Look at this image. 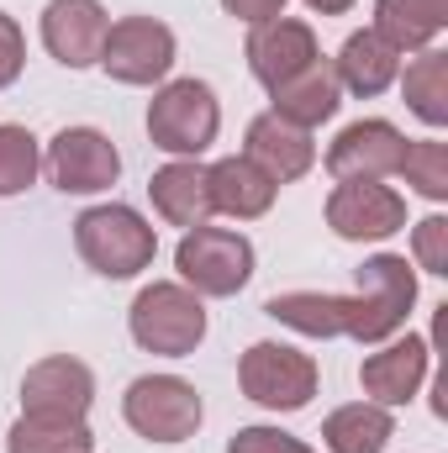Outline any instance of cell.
Here are the masks:
<instances>
[{
  "label": "cell",
  "mask_w": 448,
  "mask_h": 453,
  "mask_svg": "<svg viewBox=\"0 0 448 453\" xmlns=\"http://www.w3.org/2000/svg\"><path fill=\"white\" fill-rule=\"evenodd\" d=\"M127 333L143 353L190 358L206 342V301L180 280H153L137 290V301L127 311Z\"/></svg>",
  "instance_id": "cell-1"
},
{
  "label": "cell",
  "mask_w": 448,
  "mask_h": 453,
  "mask_svg": "<svg viewBox=\"0 0 448 453\" xmlns=\"http://www.w3.org/2000/svg\"><path fill=\"white\" fill-rule=\"evenodd\" d=\"M74 248L101 280H132L153 264L158 232L143 211L112 201V206H90V211L74 217Z\"/></svg>",
  "instance_id": "cell-2"
},
{
  "label": "cell",
  "mask_w": 448,
  "mask_h": 453,
  "mask_svg": "<svg viewBox=\"0 0 448 453\" xmlns=\"http://www.w3.org/2000/svg\"><path fill=\"white\" fill-rule=\"evenodd\" d=\"M222 132V106L206 80H169L148 101V142L169 158H201Z\"/></svg>",
  "instance_id": "cell-3"
},
{
  "label": "cell",
  "mask_w": 448,
  "mask_h": 453,
  "mask_svg": "<svg viewBox=\"0 0 448 453\" xmlns=\"http://www.w3.org/2000/svg\"><path fill=\"white\" fill-rule=\"evenodd\" d=\"M174 269L201 301H227L253 280V242L232 226H190L174 248Z\"/></svg>",
  "instance_id": "cell-4"
},
{
  "label": "cell",
  "mask_w": 448,
  "mask_h": 453,
  "mask_svg": "<svg viewBox=\"0 0 448 453\" xmlns=\"http://www.w3.org/2000/svg\"><path fill=\"white\" fill-rule=\"evenodd\" d=\"M317 358L290 348V342H253L243 358H237V385L253 406L264 411H306L312 395H317Z\"/></svg>",
  "instance_id": "cell-5"
},
{
  "label": "cell",
  "mask_w": 448,
  "mask_h": 453,
  "mask_svg": "<svg viewBox=\"0 0 448 453\" xmlns=\"http://www.w3.org/2000/svg\"><path fill=\"white\" fill-rule=\"evenodd\" d=\"M121 417L148 443H185L196 438L206 406H201V390L180 374H137L121 395Z\"/></svg>",
  "instance_id": "cell-6"
},
{
  "label": "cell",
  "mask_w": 448,
  "mask_h": 453,
  "mask_svg": "<svg viewBox=\"0 0 448 453\" xmlns=\"http://www.w3.org/2000/svg\"><path fill=\"white\" fill-rule=\"evenodd\" d=\"M353 301H359V333H353V342L375 348V342L396 338L406 327L412 306H417V269L406 264V253H375V258H364Z\"/></svg>",
  "instance_id": "cell-7"
},
{
  "label": "cell",
  "mask_w": 448,
  "mask_h": 453,
  "mask_svg": "<svg viewBox=\"0 0 448 453\" xmlns=\"http://www.w3.org/2000/svg\"><path fill=\"white\" fill-rule=\"evenodd\" d=\"M174 53H180V42H174V32L158 16H121V21H112L96 64L112 74L116 85H137L143 90V85H164L169 80Z\"/></svg>",
  "instance_id": "cell-8"
},
{
  "label": "cell",
  "mask_w": 448,
  "mask_h": 453,
  "mask_svg": "<svg viewBox=\"0 0 448 453\" xmlns=\"http://www.w3.org/2000/svg\"><path fill=\"white\" fill-rule=\"evenodd\" d=\"M42 169L64 196H101L121 180V153L101 127H64L48 142Z\"/></svg>",
  "instance_id": "cell-9"
},
{
  "label": "cell",
  "mask_w": 448,
  "mask_h": 453,
  "mask_svg": "<svg viewBox=\"0 0 448 453\" xmlns=\"http://www.w3.org/2000/svg\"><path fill=\"white\" fill-rule=\"evenodd\" d=\"M328 226L343 242H385L406 226V196L380 180H343L328 196Z\"/></svg>",
  "instance_id": "cell-10"
},
{
  "label": "cell",
  "mask_w": 448,
  "mask_h": 453,
  "mask_svg": "<svg viewBox=\"0 0 448 453\" xmlns=\"http://www.w3.org/2000/svg\"><path fill=\"white\" fill-rule=\"evenodd\" d=\"M428 374H433V348L417 333H406V338L396 333V338L375 342V353L359 364V385L375 406H412V395L428 385Z\"/></svg>",
  "instance_id": "cell-11"
},
{
  "label": "cell",
  "mask_w": 448,
  "mask_h": 453,
  "mask_svg": "<svg viewBox=\"0 0 448 453\" xmlns=\"http://www.w3.org/2000/svg\"><path fill=\"white\" fill-rule=\"evenodd\" d=\"M401 153H406V137L396 121L385 116H364V121H348L328 148V174L337 185L343 180H390L401 169Z\"/></svg>",
  "instance_id": "cell-12"
},
{
  "label": "cell",
  "mask_w": 448,
  "mask_h": 453,
  "mask_svg": "<svg viewBox=\"0 0 448 453\" xmlns=\"http://www.w3.org/2000/svg\"><path fill=\"white\" fill-rule=\"evenodd\" d=\"M243 58H248L253 80H259L264 90H274V85H285L290 74H301L312 58H322V48H317V32H312L306 21H296V16H274V21L248 27Z\"/></svg>",
  "instance_id": "cell-13"
},
{
  "label": "cell",
  "mask_w": 448,
  "mask_h": 453,
  "mask_svg": "<svg viewBox=\"0 0 448 453\" xmlns=\"http://www.w3.org/2000/svg\"><path fill=\"white\" fill-rule=\"evenodd\" d=\"M96 406V374L85 358L53 353L21 374V411L32 417H85Z\"/></svg>",
  "instance_id": "cell-14"
},
{
  "label": "cell",
  "mask_w": 448,
  "mask_h": 453,
  "mask_svg": "<svg viewBox=\"0 0 448 453\" xmlns=\"http://www.w3.org/2000/svg\"><path fill=\"white\" fill-rule=\"evenodd\" d=\"M106 32H112V16L101 0H48L42 5V48L64 69H90L101 58Z\"/></svg>",
  "instance_id": "cell-15"
},
{
  "label": "cell",
  "mask_w": 448,
  "mask_h": 453,
  "mask_svg": "<svg viewBox=\"0 0 448 453\" xmlns=\"http://www.w3.org/2000/svg\"><path fill=\"white\" fill-rule=\"evenodd\" d=\"M243 158L259 164L274 185H296L301 174H312V164H317V142H312L306 127H290V121H280L274 111H264V116L248 121Z\"/></svg>",
  "instance_id": "cell-16"
},
{
  "label": "cell",
  "mask_w": 448,
  "mask_h": 453,
  "mask_svg": "<svg viewBox=\"0 0 448 453\" xmlns=\"http://www.w3.org/2000/svg\"><path fill=\"white\" fill-rule=\"evenodd\" d=\"M264 317L301 338H353L359 333V301L353 296H328V290H285L264 301Z\"/></svg>",
  "instance_id": "cell-17"
},
{
  "label": "cell",
  "mask_w": 448,
  "mask_h": 453,
  "mask_svg": "<svg viewBox=\"0 0 448 453\" xmlns=\"http://www.w3.org/2000/svg\"><path fill=\"white\" fill-rule=\"evenodd\" d=\"M148 201H153V211L164 217L169 226H206L217 211H212V185H206V164H196V158H174V164H164V169H153V180H148Z\"/></svg>",
  "instance_id": "cell-18"
},
{
  "label": "cell",
  "mask_w": 448,
  "mask_h": 453,
  "mask_svg": "<svg viewBox=\"0 0 448 453\" xmlns=\"http://www.w3.org/2000/svg\"><path fill=\"white\" fill-rule=\"evenodd\" d=\"M269 111L280 116V121H290V127H322V121H333L337 106H343V85H337L333 74V58H312L301 74H290L285 85H274L269 90Z\"/></svg>",
  "instance_id": "cell-19"
},
{
  "label": "cell",
  "mask_w": 448,
  "mask_h": 453,
  "mask_svg": "<svg viewBox=\"0 0 448 453\" xmlns=\"http://www.w3.org/2000/svg\"><path fill=\"white\" fill-rule=\"evenodd\" d=\"M206 185H212V211H222L232 222H259V217H269V206H274V196H280V185H274L259 164H248L243 153L217 158V164L206 169Z\"/></svg>",
  "instance_id": "cell-20"
},
{
  "label": "cell",
  "mask_w": 448,
  "mask_h": 453,
  "mask_svg": "<svg viewBox=\"0 0 448 453\" xmlns=\"http://www.w3.org/2000/svg\"><path fill=\"white\" fill-rule=\"evenodd\" d=\"M333 74H337V85H343L348 96L375 101V96H385V90L396 85V74H401V53H396L380 32L364 27V32H348V42L337 48Z\"/></svg>",
  "instance_id": "cell-21"
},
{
  "label": "cell",
  "mask_w": 448,
  "mask_h": 453,
  "mask_svg": "<svg viewBox=\"0 0 448 453\" xmlns=\"http://www.w3.org/2000/svg\"><path fill=\"white\" fill-rule=\"evenodd\" d=\"M448 27V0H375V27L396 53H422L438 48Z\"/></svg>",
  "instance_id": "cell-22"
},
{
  "label": "cell",
  "mask_w": 448,
  "mask_h": 453,
  "mask_svg": "<svg viewBox=\"0 0 448 453\" xmlns=\"http://www.w3.org/2000/svg\"><path fill=\"white\" fill-rule=\"evenodd\" d=\"M390 438H396V417H390V406H375V401L337 406L322 422V449L328 453H385Z\"/></svg>",
  "instance_id": "cell-23"
},
{
  "label": "cell",
  "mask_w": 448,
  "mask_h": 453,
  "mask_svg": "<svg viewBox=\"0 0 448 453\" xmlns=\"http://www.w3.org/2000/svg\"><path fill=\"white\" fill-rule=\"evenodd\" d=\"M5 453H96L85 417H32L21 411L5 433Z\"/></svg>",
  "instance_id": "cell-24"
},
{
  "label": "cell",
  "mask_w": 448,
  "mask_h": 453,
  "mask_svg": "<svg viewBox=\"0 0 448 453\" xmlns=\"http://www.w3.org/2000/svg\"><path fill=\"white\" fill-rule=\"evenodd\" d=\"M401 80V96H406V111L428 127H448V53L444 48H422Z\"/></svg>",
  "instance_id": "cell-25"
},
{
  "label": "cell",
  "mask_w": 448,
  "mask_h": 453,
  "mask_svg": "<svg viewBox=\"0 0 448 453\" xmlns=\"http://www.w3.org/2000/svg\"><path fill=\"white\" fill-rule=\"evenodd\" d=\"M37 174H42V148H37V137H32L27 127L5 121V127H0V201L32 190Z\"/></svg>",
  "instance_id": "cell-26"
},
{
  "label": "cell",
  "mask_w": 448,
  "mask_h": 453,
  "mask_svg": "<svg viewBox=\"0 0 448 453\" xmlns=\"http://www.w3.org/2000/svg\"><path fill=\"white\" fill-rule=\"evenodd\" d=\"M396 174H401L422 201H448V142H438V137H417V142H406Z\"/></svg>",
  "instance_id": "cell-27"
},
{
  "label": "cell",
  "mask_w": 448,
  "mask_h": 453,
  "mask_svg": "<svg viewBox=\"0 0 448 453\" xmlns=\"http://www.w3.org/2000/svg\"><path fill=\"white\" fill-rule=\"evenodd\" d=\"M412 258L422 274H448V217H422L412 226Z\"/></svg>",
  "instance_id": "cell-28"
},
{
  "label": "cell",
  "mask_w": 448,
  "mask_h": 453,
  "mask_svg": "<svg viewBox=\"0 0 448 453\" xmlns=\"http://www.w3.org/2000/svg\"><path fill=\"white\" fill-rule=\"evenodd\" d=\"M227 453H317V449L290 438V433H280V427H237Z\"/></svg>",
  "instance_id": "cell-29"
},
{
  "label": "cell",
  "mask_w": 448,
  "mask_h": 453,
  "mask_svg": "<svg viewBox=\"0 0 448 453\" xmlns=\"http://www.w3.org/2000/svg\"><path fill=\"white\" fill-rule=\"evenodd\" d=\"M21 69H27V37H21L16 16L0 11V90H11L21 80Z\"/></svg>",
  "instance_id": "cell-30"
},
{
  "label": "cell",
  "mask_w": 448,
  "mask_h": 453,
  "mask_svg": "<svg viewBox=\"0 0 448 453\" xmlns=\"http://www.w3.org/2000/svg\"><path fill=\"white\" fill-rule=\"evenodd\" d=\"M285 5H290V0H222V11L232 21H243V27L274 21V16H285Z\"/></svg>",
  "instance_id": "cell-31"
},
{
  "label": "cell",
  "mask_w": 448,
  "mask_h": 453,
  "mask_svg": "<svg viewBox=\"0 0 448 453\" xmlns=\"http://www.w3.org/2000/svg\"><path fill=\"white\" fill-rule=\"evenodd\" d=\"M306 5H312L317 16H343V11H353L359 0H306Z\"/></svg>",
  "instance_id": "cell-32"
}]
</instances>
